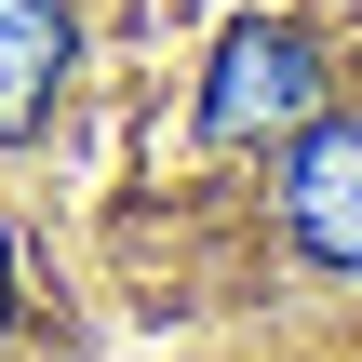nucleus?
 Segmentation results:
<instances>
[{
    "instance_id": "7ed1b4c3",
    "label": "nucleus",
    "mask_w": 362,
    "mask_h": 362,
    "mask_svg": "<svg viewBox=\"0 0 362 362\" xmlns=\"http://www.w3.org/2000/svg\"><path fill=\"white\" fill-rule=\"evenodd\" d=\"M67 81V13L54 0H0V134H27Z\"/></svg>"
},
{
    "instance_id": "20e7f679",
    "label": "nucleus",
    "mask_w": 362,
    "mask_h": 362,
    "mask_svg": "<svg viewBox=\"0 0 362 362\" xmlns=\"http://www.w3.org/2000/svg\"><path fill=\"white\" fill-rule=\"evenodd\" d=\"M0 322H13V242H0Z\"/></svg>"
},
{
    "instance_id": "f257e3e1",
    "label": "nucleus",
    "mask_w": 362,
    "mask_h": 362,
    "mask_svg": "<svg viewBox=\"0 0 362 362\" xmlns=\"http://www.w3.org/2000/svg\"><path fill=\"white\" fill-rule=\"evenodd\" d=\"M309 107H322V54L296 27H228L215 40V94H202L215 134H296Z\"/></svg>"
},
{
    "instance_id": "f03ea898",
    "label": "nucleus",
    "mask_w": 362,
    "mask_h": 362,
    "mask_svg": "<svg viewBox=\"0 0 362 362\" xmlns=\"http://www.w3.org/2000/svg\"><path fill=\"white\" fill-rule=\"evenodd\" d=\"M282 228L322 255V269H362V121L309 107L296 121V161H282Z\"/></svg>"
}]
</instances>
